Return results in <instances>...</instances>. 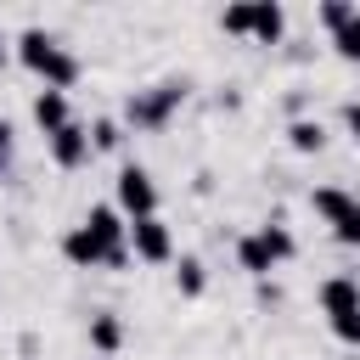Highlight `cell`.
<instances>
[{"mask_svg":"<svg viewBox=\"0 0 360 360\" xmlns=\"http://www.w3.org/2000/svg\"><path fill=\"white\" fill-rule=\"evenodd\" d=\"M259 39H276L281 34V6H253V22H248Z\"/></svg>","mask_w":360,"mask_h":360,"instance_id":"cell-4","label":"cell"},{"mask_svg":"<svg viewBox=\"0 0 360 360\" xmlns=\"http://www.w3.org/2000/svg\"><path fill=\"white\" fill-rule=\"evenodd\" d=\"M56 158H62V163H79V158H84V141H79V129H73V124H62V129H56Z\"/></svg>","mask_w":360,"mask_h":360,"instance_id":"cell-6","label":"cell"},{"mask_svg":"<svg viewBox=\"0 0 360 360\" xmlns=\"http://www.w3.org/2000/svg\"><path fill=\"white\" fill-rule=\"evenodd\" d=\"M135 248H141L146 259H163V253H169V236H163V225H158V219H141V225H135Z\"/></svg>","mask_w":360,"mask_h":360,"instance_id":"cell-3","label":"cell"},{"mask_svg":"<svg viewBox=\"0 0 360 360\" xmlns=\"http://www.w3.org/2000/svg\"><path fill=\"white\" fill-rule=\"evenodd\" d=\"M118 197H124V208H152V186H146V174L141 169H124V180H118Z\"/></svg>","mask_w":360,"mask_h":360,"instance_id":"cell-2","label":"cell"},{"mask_svg":"<svg viewBox=\"0 0 360 360\" xmlns=\"http://www.w3.org/2000/svg\"><path fill=\"white\" fill-rule=\"evenodd\" d=\"M68 253H73V259H96V253H101V236H96V231H79V236H68Z\"/></svg>","mask_w":360,"mask_h":360,"instance_id":"cell-7","label":"cell"},{"mask_svg":"<svg viewBox=\"0 0 360 360\" xmlns=\"http://www.w3.org/2000/svg\"><path fill=\"white\" fill-rule=\"evenodd\" d=\"M219 22H225L231 34H248V22H253V11H248V6H236V11H225Z\"/></svg>","mask_w":360,"mask_h":360,"instance_id":"cell-11","label":"cell"},{"mask_svg":"<svg viewBox=\"0 0 360 360\" xmlns=\"http://www.w3.org/2000/svg\"><path fill=\"white\" fill-rule=\"evenodd\" d=\"M34 112H39V124H51V129H62V118H68V107H62L56 90H45V96L34 101Z\"/></svg>","mask_w":360,"mask_h":360,"instance_id":"cell-5","label":"cell"},{"mask_svg":"<svg viewBox=\"0 0 360 360\" xmlns=\"http://www.w3.org/2000/svg\"><path fill=\"white\" fill-rule=\"evenodd\" d=\"M292 146H321V124H292Z\"/></svg>","mask_w":360,"mask_h":360,"instance_id":"cell-9","label":"cell"},{"mask_svg":"<svg viewBox=\"0 0 360 360\" xmlns=\"http://www.w3.org/2000/svg\"><path fill=\"white\" fill-rule=\"evenodd\" d=\"M22 62H28V68H39V73H51L56 84H68V79H73V62H68V56H56V45H51L39 28H28V34H22Z\"/></svg>","mask_w":360,"mask_h":360,"instance_id":"cell-1","label":"cell"},{"mask_svg":"<svg viewBox=\"0 0 360 360\" xmlns=\"http://www.w3.org/2000/svg\"><path fill=\"white\" fill-rule=\"evenodd\" d=\"M0 62H6V45H0Z\"/></svg>","mask_w":360,"mask_h":360,"instance_id":"cell-12","label":"cell"},{"mask_svg":"<svg viewBox=\"0 0 360 360\" xmlns=\"http://www.w3.org/2000/svg\"><path fill=\"white\" fill-rule=\"evenodd\" d=\"M242 259H248V270H264L270 264V248L264 242H242Z\"/></svg>","mask_w":360,"mask_h":360,"instance_id":"cell-10","label":"cell"},{"mask_svg":"<svg viewBox=\"0 0 360 360\" xmlns=\"http://www.w3.org/2000/svg\"><path fill=\"white\" fill-rule=\"evenodd\" d=\"M338 45H343V56H354V62H360V11L338 28Z\"/></svg>","mask_w":360,"mask_h":360,"instance_id":"cell-8","label":"cell"}]
</instances>
